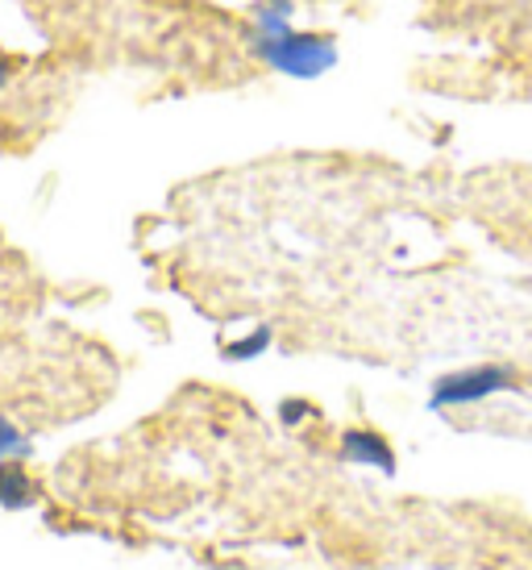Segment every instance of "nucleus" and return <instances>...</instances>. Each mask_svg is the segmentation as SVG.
Returning <instances> with one entry per match:
<instances>
[{"mask_svg": "<svg viewBox=\"0 0 532 570\" xmlns=\"http://www.w3.org/2000/svg\"><path fill=\"white\" fill-rule=\"evenodd\" d=\"M254 55L287 80H321L337 67V42L329 33L296 30L292 0H266L254 17Z\"/></svg>", "mask_w": 532, "mask_h": 570, "instance_id": "nucleus-1", "label": "nucleus"}, {"mask_svg": "<svg viewBox=\"0 0 532 570\" xmlns=\"http://www.w3.org/2000/svg\"><path fill=\"white\" fill-rule=\"evenodd\" d=\"M516 371L512 366H466V371H454V375H441L428 392V409L445 412V409H466V404H483V400L500 396V392H516Z\"/></svg>", "mask_w": 532, "mask_h": 570, "instance_id": "nucleus-2", "label": "nucleus"}, {"mask_svg": "<svg viewBox=\"0 0 532 570\" xmlns=\"http://www.w3.org/2000/svg\"><path fill=\"white\" fill-rule=\"evenodd\" d=\"M342 459L362 462V466H375L383 475H395V454L392 445L383 442L371 429H345L342 433Z\"/></svg>", "mask_w": 532, "mask_h": 570, "instance_id": "nucleus-3", "label": "nucleus"}, {"mask_svg": "<svg viewBox=\"0 0 532 570\" xmlns=\"http://www.w3.org/2000/svg\"><path fill=\"white\" fill-rule=\"evenodd\" d=\"M0 504L4 508L30 504V479H26V471H17V462L0 466Z\"/></svg>", "mask_w": 532, "mask_h": 570, "instance_id": "nucleus-4", "label": "nucleus"}, {"mask_svg": "<svg viewBox=\"0 0 532 570\" xmlns=\"http://www.w3.org/2000/svg\"><path fill=\"white\" fill-rule=\"evenodd\" d=\"M266 346H270V330H266V325H258L250 337H242V342H234V346L225 350V358H237V363H246V358H258Z\"/></svg>", "mask_w": 532, "mask_h": 570, "instance_id": "nucleus-5", "label": "nucleus"}, {"mask_svg": "<svg viewBox=\"0 0 532 570\" xmlns=\"http://www.w3.org/2000/svg\"><path fill=\"white\" fill-rule=\"evenodd\" d=\"M26 445H30V442H26V433H21L13 421H4V416H0V462L26 454Z\"/></svg>", "mask_w": 532, "mask_h": 570, "instance_id": "nucleus-6", "label": "nucleus"}, {"mask_svg": "<svg viewBox=\"0 0 532 570\" xmlns=\"http://www.w3.org/2000/svg\"><path fill=\"white\" fill-rule=\"evenodd\" d=\"M13 59H9V55H0V92H4V88H9V80H13Z\"/></svg>", "mask_w": 532, "mask_h": 570, "instance_id": "nucleus-7", "label": "nucleus"}]
</instances>
